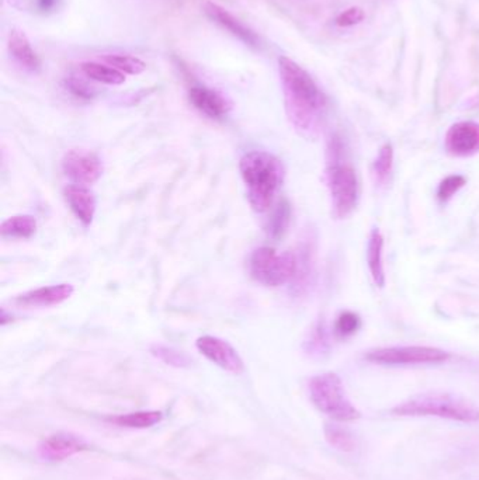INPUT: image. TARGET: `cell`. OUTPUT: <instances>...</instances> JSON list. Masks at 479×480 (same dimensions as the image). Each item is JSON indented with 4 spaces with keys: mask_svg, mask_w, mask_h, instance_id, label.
I'll list each match as a JSON object with an SVG mask.
<instances>
[{
    "mask_svg": "<svg viewBox=\"0 0 479 480\" xmlns=\"http://www.w3.org/2000/svg\"><path fill=\"white\" fill-rule=\"evenodd\" d=\"M278 71L290 121L302 136H317L326 110L325 94L312 76L287 56L278 60Z\"/></svg>",
    "mask_w": 479,
    "mask_h": 480,
    "instance_id": "1",
    "label": "cell"
},
{
    "mask_svg": "<svg viewBox=\"0 0 479 480\" xmlns=\"http://www.w3.org/2000/svg\"><path fill=\"white\" fill-rule=\"evenodd\" d=\"M239 170L246 186L250 207L259 214L266 212L283 183V164L269 152L253 151L241 159Z\"/></svg>",
    "mask_w": 479,
    "mask_h": 480,
    "instance_id": "2",
    "label": "cell"
},
{
    "mask_svg": "<svg viewBox=\"0 0 479 480\" xmlns=\"http://www.w3.org/2000/svg\"><path fill=\"white\" fill-rule=\"evenodd\" d=\"M326 181L330 192L333 216L336 219L350 216L358 204L360 186L356 168L345 159L341 138H333L330 140Z\"/></svg>",
    "mask_w": 479,
    "mask_h": 480,
    "instance_id": "3",
    "label": "cell"
},
{
    "mask_svg": "<svg viewBox=\"0 0 479 480\" xmlns=\"http://www.w3.org/2000/svg\"><path fill=\"white\" fill-rule=\"evenodd\" d=\"M397 416H434L461 422L479 421V409L469 401L448 392L416 394L392 409Z\"/></svg>",
    "mask_w": 479,
    "mask_h": 480,
    "instance_id": "4",
    "label": "cell"
},
{
    "mask_svg": "<svg viewBox=\"0 0 479 480\" xmlns=\"http://www.w3.org/2000/svg\"><path fill=\"white\" fill-rule=\"evenodd\" d=\"M309 398L314 406L336 421H354L360 412L347 398L341 377L334 372L315 375L308 383Z\"/></svg>",
    "mask_w": 479,
    "mask_h": 480,
    "instance_id": "5",
    "label": "cell"
},
{
    "mask_svg": "<svg viewBox=\"0 0 479 480\" xmlns=\"http://www.w3.org/2000/svg\"><path fill=\"white\" fill-rule=\"evenodd\" d=\"M299 263L290 251L278 253L275 249L263 246L253 251L249 270L251 278L266 287H281L298 274Z\"/></svg>",
    "mask_w": 479,
    "mask_h": 480,
    "instance_id": "6",
    "label": "cell"
},
{
    "mask_svg": "<svg viewBox=\"0 0 479 480\" xmlns=\"http://www.w3.org/2000/svg\"><path fill=\"white\" fill-rule=\"evenodd\" d=\"M450 353L428 346H406V347H385L371 350L365 354V359L380 365H420V364H441L445 362Z\"/></svg>",
    "mask_w": 479,
    "mask_h": 480,
    "instance_id": "7",
    "label": "cell"
},
{
    "mask_svg": "<svg viewBox=\"0 0 479 480\" xmlns=\"http://www.w3.org/2000/svg\"><path fill=\"white\" fill-rule=\"evenodd\" d=\"M62 170L75 184L88 186L101 177L103 163L93 151L71 149L62 159Z\"/></svg>",
    "mask_w": 479,
    "mask_h": 480,
    "instance_id": "8",
    "label": "cell"
},
{
    "mask_svg": "<svg viewBox=\"0 0 479 480\" xmlns=\"http://www.w3.org/2000/svg\"><path fill=\"white\" fill-rule=\"evenodd\" d=\"M199 350L208 361L219 366L221 370L231 374H242L245 371V364L238 351L222 338L214 336H203L195 343Z\"/></svg>",
    "mask_w": 479,
    "mask_h": 480,
    "instance_id": "9",
    "label": "cell"
},
{
    "mask_svg": "<svg viewBox=\"0 0 479 480\" xmlns=\"http://www.w3.org/2000/svg\"><path fill=\"white\" fill-rule=\"evenodd\" d=\"M445 151L457 157L472 156L479 152V124L461 121L450 127L445 134Z\"/></svg>",
    "mask_w": 479,
    "mask_h": 480,
    "instance_id": "10",
    "label": "cell"
},
{
    "mask_svg": "<svg viewBox=\"0 0 479 480\" xmlns=\"http://www.w3.org/2000/svg\"><path fill=\"white\" fill-rule=\"evenodd\" d=\"M86 449L88 444L80 437L69 433H58L45 438L38 446V453L48 461H64Z\"/></svg>",
    "mask_w": 479,
    "mask_h": 480,
    "instance_id": "11",
    "label": "cell"
},
{
    "mask_svg": "<svg viewBox=\"0 0 479 480\" xmlns=\"http://www.w3.org/2000/svg\"><path fill=\"white\" fill-rule=\"evenodd\" d=\"M204 12L212 21H215L219 27L223 28V30H227L238 40H241L243 44L251 48L260 47V38L258 37V34L255 31H251L249 27H246L242 21H239L227 9H223L222 6L214 2H206Z\"/></svg>",
    "mask_w": 479,
    "mask_h": 480,
    "instance_id": "12",
    "label": "cell"
},
{
    "mask_svg": "<svg viewBox=\"0 0 479 480\" xmlns=\"http://www.w3.org/2000/svg\"><path fill=\"white\" fill-rule=\"evenodd\" d=\"M188 99L197 110L214 120L222 118L231 108L228 100L221 93L207 86H201V84H195V86L190 88Z\"/></svg>",
    "mask_w": 479,
    "mask_h": 480,
    "instance_id": "13",
    "label": "cell"
},
{
    "mask_svg": "<svg viewBox=\"0 0 479 480\" xmlns=\"http://www.w3.org/2000/svg\"><path fill=\"white\" fill-rule=\"evenodd\" d=\"M64 194H65V200L71 211L75 214V216L84 225V227H90L93 223L96 208H97L95 192L84 186L71 184L65 188Z\"/></svg>",
    "mask_w": 479,
    "mask_h": 480,
    "instance_id": "14",
    "label": "cell"
},
{
    "mask_svg": "<svg viewBox=\"0 0 479 480\" xmlns=\"http://www.w3.org/2000/svg\"><path fill=\"white\" fill-rule=\"evenodd\" d=\"M75 288L71 284H58L41 287L19 295L14 302L21 306H53L68 301Z\"/></svg>",
    "mask_w": 479,
    "mask_h": 480,
    "instance_id": "15",
    "label": "cell"
},
{
    "mask_svg": "<svg viewBox=\"0 0 479 480\" xmlns=\"http://www.w3.org/2000/svg\"><path fill=\"white\" fill-rule=\"evenodd\" d=\"M9 52L13 58L25 69L37 72L41 68V61L37 52L33 49L27 36L19 30H13L9 36Z\"/></svg>",
    "mask_w": 479,
    "mask_h": 480,
    "instance_id": "16",
    "label": "cell"
},
{
    "mask_svg": "<svg viewBox=\"0 0 479 480\" xmlns=\"http://www.w3.org/2000/svg\"><path fill=\"white\" fill-rule=\"evenodd\" d=\"M382 250H384V238L381 232L377 228H374L370 233V239L367 244V263H369L370 274L373 277L374 284L380 288H384L385 286Z\"/></svg>",
    "mask_w": 479,
    "mask_h": 480,
    "instance_id": "17",
    "label": "cell"
},
{
    "mask_svg": "<svg viewBox=\"0 0 479 480\" xmlns=\"http://www.w3.org/2000/svg\"><path fill=\"white\" fill-rule=\"evenodd\" d=\"M37 231V220L32 215H14L3 220L0 232L5 239H30Z\"/></svg>",
    "mask_w": 479,
    "mask_h": 480,
    "instance_id": "18",
    "label": "cell"
},
{
    "mask_svg": "<svg viewBox=\"0 0 479 480\" xmlns=\"http://www.w3.org/2000/svg\"><path fill=\"white\" fill-rule=\"evenodd\" d=\"M80 69L83 75L99 83L111 84V86H117V84H123L125 81V75L116 68L110 66L108 64H100V62H83L80 65Z\"/></svg>",
    "mask_w": 479,
    "mask_h": 480,
    "instance_id": "19",
    "label": "cell"
},
{
    "mask_svg": "<svg viewBox=\"0 0 479 480\" xmlns=\"http://www.w3.org/2000/svg\"><path fill=\"white\" fill-rule=\"evenodd\" d=\"M325 438L330 446L334 449L341 451V453H353L357 448V438L354 434L339 425H334V422H326L323 427Z\"/></svg>",
    "mask_w": 479,
    "mask_h": 480,
    "instance_id": "20",
    "label": "cell"
},
{
    "mask_svg": "<svg viewBox=\"0 0 479 480\" xmlns=\"http://www.w3.org/2000/svg\"><path fill=\"white\" fill-rule=\"evenodd\" d=\"M162 420L160 412H136L111 417L110 421L120 427L127 429H149L156 426Z\"/></svg>",
    "mask_w": 479,
    "mask_h": 480,
    "instance_id": "21",
    "label": "cell"
},
{
    "mask_svg": "<svg viewBox=\"0 0 479 480\" xmlns=\"http://www.w3.org/2000/svg\"><path fill=\"white\" fill-rule=\"evenodd\" d=\"M290 220H291V205L288 201L283 200L275 207L269 220V227H267L269 236L274 240L283 238L288 229Z\"/></svg>",
    "mask_w": 479,
    "mask_h": 480,
    "instance_id": "22",
    "label": "cell"
},
{
    "mask_svg": "<svg viewBox=\"0 0 479 480\" xmlns=\"http://www.w3.org/2000/svg\"><path fill=\"white\" fill-rule=\"evenodd\" d=\"M393 168V148L389 142L384 144L373 163V173L378 183H385L392 175Z\"/></svg>",
    "mask_w": 479,
    "mask_h": 480,
    "instance_id": "23",
    "label": "cell"
},
{
    "mask_svg": "<svg viewBox=\"0 0 479 480\" xmlns=\"http://www.w3.org/2000/svg\"><path fill=\"white\" fill-rule=\"evenodd\" d=\"M104 61L112 66L116 68L117 71L123 72L124 75H139L143 73L147 69V65L144 61H140L136 56H131V55H108L104 56Z\"/></svg>",
    "mask_w": 479,
    "mask_h": 480,
    "instance_id": "24",
    "label": "cell"
},
{
    "mask_svg": "<svg viewBox=\"0 0 479 480\" xmlns=\"http://www.w3.org/2000/svg\"><path fill=\"white\" fill-rule=\"evenodd\" d=\"M361 327V319L357 314L350 312V310H345L339 316H337L334 322V333L339 338H347L352 337L354 333L358 331Z\"/></svg>",
    "mask_w": 479,
    "mask_h": 480,
    "instance_id": "25",
    "label": "cell"
},
{
    "mask_svg": "<svg viewBox=\"0 0 479 480\" xmlns=\"http://www.w3.org/2000/svg\"><path fill=\"white\" fill-rule=\"evenodd\" d=\"M467 184V179L461 175H452L443 179L437 187V199L445 204Z\"/></svg>",
    "mask_w": 479,
    "mask_h": 480,
    "instance_id": "26",
    "label": "cell"
},
{
    "mask_svg": "<svg viewBox=\"0 0 479 480\" xmlns=\"http://www.w3.org/2000/svg\"><path fill=\"white\" fill-rule=\"evenodd\" d=\"M153 354L160 358L163 362L169 364V365H175V366H186L188 365V358L183 354L179 353L173 349H167V347H156L153 350Z\"/></svg>",
    "mask_w": 479,
    "mask_h": 480,
    "instance_id": "27",
    "label": "cell"
},
{
    "mask_svg": "<svg viewBox=\"0 0 479 480\" xmlns=\"http://www.w3.org/2000/svg\"><path fill=\"white\" fill-rule=\"evenodd\" d=\"M66 86L69 88V90L80 97V99H92L95 96V90L92 86H89V84L82 80V79H77L75 76H71L68 80H66Z\"/></svg>",
    "mask_w": 479,
    "mask_h": 480,
    "instance_id": "28",
    "label": "cell"
},
{
    "mask_svg": "<svg viewBox=\"0 0 479 480\" xmlns=\"http://www.w3.org/2000/svg\"><path fill=\"white\" fill-rule=\"evenodd\" d=\"M38 2H40L41 9H42V10H45V9H51V8L53 6L55 0H38Z\"/></svg>",
    "mask_w": 479,
    "mask_h": 480,
    "instance_id": "29",
    "label": "cell"
}]
</instances>
